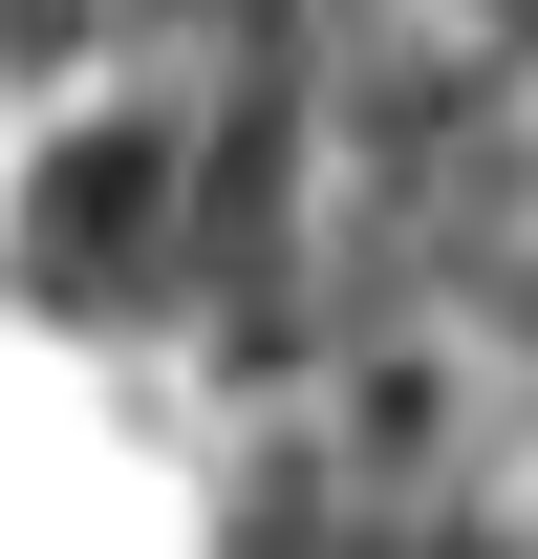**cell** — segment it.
I'll return each mask as SVG.
<instances>
[{"label": "cell", "instance_id": "cell-1", "mask_svg": "<svg viewBox=\"0 0 538 559\" xmlns=\"http://www.w3.org/2000/svg\"><path fill=\"white\" fill-rule=\"evenodd\" d=\"M22 301L86 323V345H130V323L195 301V130L173 108L44 130V173H22Z\"/></svg>", "mask_w": 538, "mask_h": 559}]
</instances>
